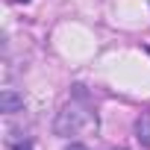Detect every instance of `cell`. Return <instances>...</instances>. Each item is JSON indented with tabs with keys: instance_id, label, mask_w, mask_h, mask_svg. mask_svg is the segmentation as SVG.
<instances>
[{
	"instance_id": "cell-1",
	"label": "cell",
	"mask_w": 150,
	"mask_h": 150,
	"mask_svg": "<svg viewBox=\"0 0 150 150\" xmlns=\"http://www.w3.org/2000/svg\"><path fill=\"white\" fill-rule=\"evenodd\" d=\"M56 135H77L83 129H97V115L86 106V103H77L71 100L62 106V112L56 115V124H53Z\"/></svg>"
},
{
	"instance_id": "cell-2",
	"label": "cell",
	"mask_w": 150,
	"mask_h": 150,
	"mask_svg": "<svg viewBox=\"0 0 150 150\" xmlns=\"http://www.w3.org/2000/svg\"><path fill=\"white\" fill-rule=\"evenodd\" d=\"M18 109H24V97H21L18 91H12V88H3V94H0V112L12 115V112H18Z\"/></svg>"
},
{
	"instance_id": "cell-3",
	"label": "cell",
	"mask_w": 150,
	"mask_h": 150,
	"mask_svg": "<svg viewBox=\"0 0 150 150\" xmlns=\"http://www.w3.org/2000/svg\"><path fill=\"white\" fill-rule=\"evenodd\" d=\"M135 138H138L144 147H150V109L141 112V118L135 121Z\"/></svg>"
},
{
	"instance_id": "cell-4",
	"label": "cell",
	"mask_w": 150,
	"mask_h": 150,
	"mask_svg": "<svg viewBox=\"0 0 150 150\" xmlns=\"http://www.w3.org/2000/svg\"><path fill=\"white\" fill-rule=\"evenodd\" d=\"M15 150H33V144H30V141H21V144H18Z\"/></svg>"
},
{
	"instance_id": "cell-5",
	"label": "cell",
	"mask_w": 150,
	"mask_h": 150,
	"mask_svg": "<svg viewBox=\"0 0 150 150\" xmlns=\"http://www.w3.org/2000/svg\"><path fill=\"white\" fill-rule=\"evenodd\" d=\"M65 150H88L86 144H71V147H65Z\"/></svg>"
},
{
	"instance_id": "cell-6",
	"label": "cell",
	"mask_w": 150,
	"mask_h": 150,
	"mask_svg": "<svg viewBox=\"0 0 150 150\" xmlns=\"http://www.w3.org/2000/svg\"><path fill=\"white\" fill-rule=\"evenodd\" d=\"M15 3H27V0H15Z\"/></svg>"
},
{
	"instance_id": "cell-7",
	"label": "cell",
	"mask_w": 150,
	"mask_h": 150,
	"mask_svg": "<svg viewBox=\"0 0 150 150\" xmlns=\"http://www.w3.org/2000/svg\"><path fill=\"white\" fill-rule=\"evenodd\" d=\"M115 150H124V147H115Z\"/></svg>"
},
{
	"instance_id": "cell-8",
	"label": "cell",
	"mask_w": 150,
	"mask_h": 150,
	"mask_svg": "<svg viewBox=\"0 0 150 150\" xmlns=\"http://www.w3.org/2000/svg\"><path fill=\"white\" fill-rule=\"evenodd\" d=\"M147 53H150V47H147Z\"/></svg>"
}]
</instances>
